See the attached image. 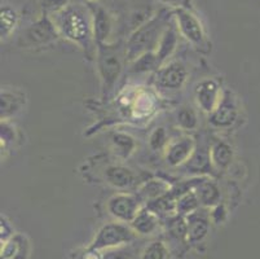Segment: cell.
Wrapping results in <instances>:
<instances>
[{
	"label": "cell",
	"instance_id": "obj_4",
	"mask_svg": "<svg viewBox=\"0 0 260 259\" xmlns=\"http://www.w3.org/2000/svg\"><path fill=\"white\" fill-rule=\"evenodd\" d=\"M174 16L176 18L177 28L183 37H185L191 44H194L198 49H209V40H207L202 23L200 22L190 9H175Z\"/></svg>",
	"mask_w": 260,
	"mask_h": 259
},
{
	"label": "cell",
	"instance_id": "obj_3",
	"mask_svg": "<svg viewBox=\"0 0 260 259\" xmlns=\"http://www.w3.org/2000/svg\"><path fill=\"white\" fill-rule=\"evenodd\" d=\"M135 236H136V232L134 231V228L123 223H109L100 228V231L98 232L88 248L104 251L108 249L118 248V246L128 245L129 242L134 241Z\"/></svg>",
	"mask_w": 260,
	"mask_h": 259
},
{
	"label": "cell",
	"instance_id": "obj_12",
	"mask_svg": "<svg viewBox=\"0 0 260 259\" xmlns=\"http://www.w3.org/2000/svg\"><path fill=\"white\" fill-rule=\"evenodd\" d=\"M193 151H194L193 140L189 139V137L181 139L180 141L174 142L169 148V151H167V162L172 166L180 165V163L188 161Z\"/></svg>",
	"mask_w": 260,
	"mask_h": 259
},
{
	"label": "cell",
	"instance_id": "obj_2",
	"mask_svg": "<svg viewBox=\"0 0 260 259\" xmlns=\"http://www.w3.org/2000/svg\"><path fill=\"white\" fill-rule=\"evenodd\" d=\"M169 13L167 11H160L157 16L143 23L139 28H136L134 34L127 42L126 54L129 60H136L141 54L148 52H155L158 43L163 32L169 25H166Z\"/></svg>",
	"mask_w": 260,
	"mask_h": 259
},
{
	"label": "cell",
	"instance_id": "obj_19",
	"mask_svg": "<svg viewBox=\"0 0 260 259\" xmlns=\"http://www.w3.org/2000/svg\"><path fill=\"white\" fill-rule=\"evenodd\" d=\"M210 158L217 168H225L232 161V149L225 142H217L211 148Z\"/></svg>",
	"mask_w": 260,
	"mask_h": 259
},
{
	"label": "cell",
	"instance_id": "obj_23",
	"mask_svg": "<svg viewBox=\"0 0 260 259\" xmlns=\"http://www.w3.org/2000/svg\"><path fill=\"white\" fill-rule=\"evenodd\" d=\"M158 65H159V63H158L155 52H148V53L141 54L139 59L134 61L131 70L135 73H143V71L152 70V69L157 68Z\"/></svg>",
	"mask_w": 260,
	"mask_h": 259
},
{
	"label": "cell",
	"instance_id": "obj_20",
	"mask_svg": "<svg viewBox=\"0 0 260 259\" xmlns=\"http://www.w3.org/2000/svg\"><path fill=\"white\" fill-rule=\"evenodd\" d=\"M17 12L8 6L2 7L0 9V35L2 38H7L11 32L17 25Z\"/></svg>",
	"mask_w": 260,
	"mask_h": 259
},
{
	"label": "cell",
	"instance_id": "obj_7",
	"mask_svg": "<svg viewBox=\"0 0 260 259\" xmlns=\"http://www.w3.org/2000/svg\"><path fill=\"white\" fill-rule=\"evenodd\" d=\"M108 210L113 217L123 223L132 222L140 211L138 199L128 194H117L109 199Z\"/></svg>",
	"mask_w": 260,
	"mask_h": 259
},
{
	"label": "cell",
	"instance_id": "obj_22",
	"mask_svg": "<svg viewBox=\"0 0 260 259\" xmlns=\"http://www.w3.org/2000/svg\"><path fill=\"white\" fill-rule=\"evenodd\" d=\"M140 259H170V250L162 241H153L144 248Z\"/></svg>",
	"mask_w": 260,
	"mask_h": 259
},
{
	"label": "cell",
	"instance_id": "obj_29",
	"mask_svg": "<svg viewBox=\"0 0 260 259\" xmlns=\"http://www.w3.org/2000/svg\"><path fill=\"white\" fill-rule=\"evenodd\" d=\"M114 142L122 149L124 156H127V154L132 151V148H134V140H132L128 135H114Z\"/></svg>",
	"mask_w": 260,
	"mask_h": 259
},
{
	"label": "cell",
	"instance_id": "obj_15",
	"mask_svg": "<svg viewBox=\"0 0 260 259\" xmlns=\"http://www.w3.org/2000/svg\"><path fill=\"white\" fill-rule=\"evenodd\" d=\"M177 46V33L175 30L174 26H167L166 30L163 32L162 37H160L158 47L155 49V54H157L158 63L162 64L163 61L167 60L172 53H174L175 48Z\"/></svg>",
	"mask_w": 260,
	"mask_h": 259
},
{
	"label": "cell",
	"instance_id": "obj_6",
	"mask_svg": "<svg viewBox=\"0 0 260 259\" xmlns=\"http://www.w3.org/2000/svg\"><path fill=\"white\" fill-rule=\"evenodd\" d=\"M88 9L91 13L93 40L98 43V46H105L113 30L112 17L105 8L93 2H88Z\"/></svg>",
	"mask_w": 260,
	"mask_h": 259
},
{
	"label": "cell",
	"instance_id": "obj_17",
	"mask_svg": "<svg viewBox=\"0 0 260 259\" xmlns=\"http://www.w3.org/2000/svg\"><path fill=\"white\" fill-rule=\"evenodd\" d=\"M188 241L191 244L202 241L209 234V222L205 218L198 217L194 213L188 218Z\"/></svg>",
	"mask_w": 260,
	"mask_h": 259
},
{
	"label": "cell",
	"instance_id": "obj_8",
	"mask_svg": "<svg viewBox=\"0 0 260 259\" xmlns=\"http://www.w3.org/2000/svg\"><path fill=\"white\" fill-rule=\"evenodd\" d=\"M57 34L58 30L54 22L48 16L44 14L43 17L39 18L34 25L27 28L25 37L32 44H43V43H48L56 39Z\"/></svg>",
	"mask_w": 260,
	"mask_h": 259
},
{
	"label": "cell",
	"instance_id": "obj_31",
	"mask_svg": "<svg viewBox=\"0 0 260 259\" xmlns=\"http://www.w3.org/2000/svg\"><path fill=\"white\" fill-rule=\"evenodd\" d=\"M0 227H2V236H0V241H2V245H3V244H6V242L8 241V240L11 239L15 234H13V231H12L11 224L7 222L6 218L2 217V224H0Z\"/></svg>",
	"mask_w": 260,
	"mask_h": 259
},
{
	"label": "cell",
	"instance_id": "obj_27",
	"mask_svg": "<svg viewBox=\"0 0 260 259\" xmlns=\"http://www.w3.org/2000/svg\"><path fill=\"white\" fill-rule=\"evenodd\" d=\"M179 123L181 127L186 128V130H191L197 126V117L190 109H183L179 113Z\"/></svg>",
	"mask_w": 260,
	"mask_h": 259
},
{
	"label": "cell",
	"instance_id": "obj_28",
	"mask_svg": "<svg viewBox=\"0 0 260 259\" xmlns=\"http://www.w3.org/2000/svg\"><path fill=\"white\" fill-rule=\"evenodd\" d=\"M40 4L46 12L56 14L69 6V0H40Z\"/></svg>",
	"mask_w": 260,
	"mask_h": 259
},
{
	"label": "cell",
	"instance_id": "obj_24",
	"mask_svg": "<svg viewBox=\"0 0 260 259\" xmlns=\"http://www.w3.org/2000/svg\"><path fill=\"white\" fill-rule=\"evenodd\" d=\"M167 187L165 183L159 182V180H152V182L146 183L141 188V196L145 197V198H157L160 194H163L167 191Z\"/></svg>",
	"mask_w": 260,
	"mask_h": 259
},
{
	"label": "cell",
	"instance_id": "obj_16",
	"mask_svg": "<svg viewBox=\"0 0 260 259\" xmlns=\"http://www.w3.org/2000/svg\"><path fill=\"white\" fill-rule=\"evenodd\" d=\"M105 178L109 184L114 185L117 188H127L134 183V174L128 168L123 166H110L106 168Z\"/></svg>",
	"mask_w": 260,
	"mask_h": 259
},
{
	"label": "cell",
	"instance_id": "obj_5",
	"mask_svg": "<svg viewBox=\"0 0 260 259\" xmlns=\"http://www.w3.org/2000/svg\"><path fill=\"white\" fill-rule=\"evenodd\" d=\"M99 70L104 82V90H110L119 78L122 63L118 54L108 46H99Z\"/></svg>",
	"mask_w": 260,
	"mask_h": 259
},
{
	"label": "cell",
	"instance_id": "obj_26",
	"mask_svg": "<svg viewBox=\"0 0 260 259\" xmlns=\"http://www.w3.org/2000/svg\"><path fill=\"white\" fill-rule=\"evenodd\" d=\"M134 253L127 245L103 251V259H132Z\"/></svg>",
	"mask_w": 260,
	"mask_h": 259
},
{
	"label": "cell",
	"instance_id": "obj_11",
	"mask_svg": "<svg viewBox=\"0 0 260 259\" xmlns=\"http://www.w3.org/2000/svg\"><path fill=\"white\" fill-rule=\"evenodd\" d=\"M186 79V70L181 64L172 63L158 73V82L170 90L180 89Z\"/></svg>",
	"mask_w": 260,
	"mask_h": 259
},
{
	"label": "cell",
	"instance_id": "obj_25",
	"mask_svg": "<svg viewBox=\"0 0 260 259\" xmlns=\"http://www.w3.org/2000/svg\"><path fill=\"white\" fill-rule=\"evenodd\" d=\"M198 206V198H197V194L196 193H188L185 196L181 197L176 204V209L177 211L183 215L185 214H193V211L197 209Z\"/></svg>",
	"mask_w": 260,
	"mask_h": 259
},
{
	"label": "cell",
	"instance_id": "obj_9",
	"mask_svg": "<svg viewBox=\"0 0 260 259\" xmlns=\"http://www.w3.org/2000/svg\"><path fill=\"white\" fill-rule=\"evenodd\" d=\"M31 251V245L27 236L23 234H15L6 244L2 245L0 259H27Z\"/></svg>",
	"mask_w": 260,
	"mask_h": 259
},
{
	"label": "cell",
	"instance_id": "obj_18",
	"mask_svg": "<svg viewBox=\"0 0 260 259\" xmlns=\"http://www.w3.org/2000/svg\"><path fill=\"white\" fill-rule=\"evenodd\" d=\"M23 95L17 91H2V120L17 113L23 104Z\"/></svg>",
	"mask_w": 260,
	"mask_h": 259
},
{
	"label": "cell",
	"instance_id": "obj_1",
	"mask_svg": "<svg viewBox=\"0 0 260 259\" xmlns=\"http://www.w3.org/2000/svg\"><path fill=\"white\" fill-rule=\"evenodd\" d=\"M54 16V25L58 33L72 42L77 43L83 49L88 51L92 47V21L88 20L83 9L68 6Z\"/></svg>",
	"mask_w": 260,
	"mask_h": 259
},
{
	"label": "cell",
	"instance_id": "obj_10",
	"mask_svg": "<svg viewBox=\"0 0 260 259\" xmlns=\"http://www.w3.org/2000/svg\"><path fill=\"white\" fill-rule=\"evenodd\" d=\"M198 105L207 113H212L220 103L219 87L214 80H203L196 87Z\"/></svg>",
	"mask_w": 260,
	"mask_h": 259
},
{
	"label": "cell",
	"instance_id": "obj_32",
	"mask_svg": "<svg viewBox=\"0 0 260 259\" xmlns=\"http://www.w3.org/2000/svg\"><path fill=\"white\" fill-rule=\"evenodd\" d=\"M165 141H166V134L163 131V128H157L154 134L152 135L150 144H152L153 148H160L162 144H165Z\"/></svg>",
	"mask_w": 260,
	"mask_h": 259
},
{
	"label": "cell",
	"instance_id": "obj_34",
	"mask_svg": "<svg viewBox=\"0 0 260 259\" xmlns=\"http://www.w3.org/2000/svg\"><path fill=\"white\" fill-rule=\"evenodd\" d=\"M88 2H93V0H88Z\"/></svg>",
	"mask_w": 260,
	"mask_h": 259
},
{
	"label": "cell",
	"instance_id": "obj_13",
	"mask_svg": "<svg viewBox=\"0 0 260 259\" xmlns=\"http://www.w3.org/2000/svg\"><path fill=\"white\" fill-rule=\"evenodd\" d=\"M236 118H237V110H236L235 105L226 99L221 100L216 109L211 113V122L217 127L231 126L235 122Z\"/></svg>",
	"mask_w": 260,
	"mask_h": 259
},
{
	"label": "cell",
	"instance_id": "obj_14",
	"mask_svg": "<svg viewBox=\"0 0 260 259\" xmlns=\"http://www.w3.org/2000/svg\"><path fill=\"white\" fill-rule=\"evenodd\" d=\"M134 231L139 235H152L158 227L157 214L153 210H140L131 222Z\"/></svg>",
	"mask_w": 260,
	"mask_h": 259
},
{
	"label": "cell",
	"instance_id": "obj_21",
	"mask_svg": "<svg viewBox=\"0 0 260 259\" xmlns=\"http://www.w3.org/2000/svg\"><path fill=\"white\" fill-rule=\"evenodd\" d=\"M196 194H197L198 201L206 206L215 205L217 203V199H219V191L210 182L202 183V184L198 185Z\"/></svg>",
	"mask_w": 260,
	"mask_h": 259
},
{
	"label": "cell",
	"instance_id": "obj_33",
	"mask_svg": "<svg viewBox=\"0 0 260 259\" xmlns=\"http://www.w3.org/2000/svg\"><path fill=\"white\" fill-rule=\"evenodd\" d=\"M80 259H103V253L99 250H93L91 248H87V250L80 255Z\"/></svg>",
	"mask_w": 260,
	"mask_h": 259
},
{
	"label": "cell",
	"instance_id": "obj_30",
	"mask_svg": "<svg viewBox=\"0 0 260 259\" xmlns=\"http://www.w3.org/2000/svg\"><path fill=\"white\" fill-rule=\"evenodd\" d=\"M165 6L171 7L172 9H190L191 11V0H158Z\"/></svg>",
	"mask_w": 260,
	"mask_h": 259
}]
</instances>
